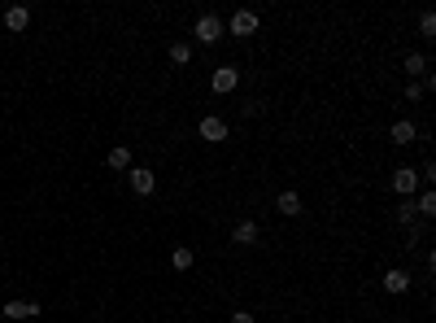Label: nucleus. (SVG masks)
Masks as SVG:
<instances>
[{"label":"nucleus","instance_id":"f257e3e1","mask_svg":"<svg viewBox=\"0 0 436 323\" xmlns=\"http://www.w3.org/2000/svg\"><path fill=\"white\" fill-rule=\"evenodd\" d=\"M192 35H196L201 44H218V40H222V18H218V14H201Z\"/></svg>","mask_w":436,"mask_h":323},{"label":"nucleus","instance_id":"f03ea898","mask_svg":"<svg viewBox=\"0 0 436 323\" xmlns=\"http://www.w3.org/2000/svg\"><path fill=\"white\" fill-rule=\"evenodd\" d=\"M419 184H423V179H419V171H410V166H397V171H393V188L402 197H415Z\"/></svg>","mask_w":436,"mask_h":323},{"label":"nucleus","instance_id":"7ed1b4c3","mask_svg":"<svg viewBox=\"0 0 436 323\" xmlns=\"http://www.w3.org/2000/svg\"><path fill=\"white\" fill-rule=\"evenodd\" d=\"M222 31H231V35H253V31H257V14H249V9H235L231 22H227Z\"/></svg>","mask_w":436,"mask_h":323},{"label":"nucleus","instance_id":"20e7f679","mask_svg":"<svg viewBox=\"0 0 436 323\" xmlns=\"http://www.w3.org/2000/svg\"><path fill=\"white\" fill-rule=\"evenodd\" d=\"M235 83H240V70H235V66H218L214 79H209V88H214V92H235Z\"/></svg>","mask_w":436,"mask_h":323},{"label":"nucleus","instance_id":"39448f33","mask_svg":"<svg viewBox=\"0 0 436 323\" xmlns=\"http://www.w3.org/2000/svg\"><path fill=\"white\" fill-rule=\"evenodd\" d=\"M201 140H209V145H218V140H227V123L222 118H201Z\"/></svg>","mask_w":436,"mask_h":323},{"label":"nucleus","instance_id":"423d86ee","mask_svg":"<svg viewBox=\"0 0 436 323\" xmlns=\"http://www.w3.org/2000/svg\"><path fill=\"white\" fill-rule=\"evenodd\" d=\"M131 188H136L140 197H149L153 188H157V175H153V171H144V166H131Z\"/></svg>","mask_w":436,"mask_h":323},{"label":"nucleus","instance_id":"0eeeda50","mask_svg":"<svg viewBox=\"0 0 436 323\" xmlns=\"http://www.w3.org/2000/svg\"><path fill=\"white\" fill-rule=\"evenodd\" d=\"M27 22H31V9L27 5H14V9H5V31H27Z\"/></svg>","mask_w":436,"mask_h":323},{"label":"nucleus","instance_id":"6e6552de","mask_svg":"<svg viewBox=\"0 0 436 323\" xmlns=\"http://www.w3.org/2000/svg\"><path fill=\"white\" fill-rule=\"evenodd\" d=\"M419 140V127L410 123V118H397L393 123V145H415Z\"/></svg>","mask_w":436,"mask_h":323},{"label":"nucleus","instance_id":"1a4fd4ad","mask_svg":"<svg viewBox=\"0 0 436 323\" xmlns=\"http://www.w3.org/2000/svg\"><path fill=\"white\" fill-rule=\"evenodd\" d=\"M275 210L284 214V219H297V214H301V197L297 193H279L275 197Z\"/></svg>","mask_w":436,"mask_h":323},{"label":"nucleus","instance_id":"9d476101","mask_svg":"<svg viewBox=\"0 0 436 323\" xmlns=\"http://www.w3.org/2000/svg\"><path fill=\"white\" fill-rule=\"evenodd\" d=\"M31 315H40V302H9L5 306V319H31Z\"/></svg>","mask_w":436,"mask_h":323},{"label":"nucleus","instance_id":"9b49d317","mask_svg":"<svg viewBox=\"0 0 436 323\" xmlns=\"http://www.w3.org/2000/svg\"><path fill=\"white\" fill-rule=\"evenodd\" d=\"M384 289H388V293H406V289H410V271L393 267V271L384 275Z\"/></svg>","mask_w":436,"mask_h":323},{"label":"nucleus","instance_id":"f8f14e48","mask_svg":"<svg viewBox=\"0 0 436 323\" xmlns=\"http://www.w3.org/2000/svg\"><path fill=\"white\" fill-rule=\"evenodd\" d=\"M231 241H235V245H257V223H253V219H244V223H235V232H231Z\"/></svg>","mask_w":436,"mask_h":323},{"label":"nucleus","instance_id":"ddd939ff","mask_svg":"<svg viewBox=\"0 0 436 323\" xmlns=\"http://www.w3.org/2000/svg\"><path fill=\"white\" fill-rule=\"evenodd\" d=\"M415 219H419V210H415V197H406L402 206H397V223H402V227H410V232H415Z\"/></svg>","mask_w":436,"mask_h":323},{"label":"nucleus","instance_id":"4468645a","mask_svg":"<svg viewBox=\"0 0 436 323\" xmlns=\"http://www.w3.org/2000/svg\"><path fill=\"white\" fill-rule=\"evenodd\" d=\"M415 210H419V219H432V214H436V193H432V188H423V197L415 201Z\"/></svg>","mask_w":436,"mask_h":323},{"label":"nucleus","instance_id":"2eb2a0df","mask_svg":"<svg viewBox=\"0 0 436 323\" xmlns=\"http://www.w3.org/2000/svg\"><path fill=\"white\" fill-rule=\"evenodd\" d=\"M170 62H175V66H188V62H192V44H188V40L170 44Z\"/></svg>","mask_w":436,"mask_h":323},{"label":"nucleus","instance_id":"dca6fc26","mask_svg":"<svg viewBox=\"0 0 436 323\" xmlns=\"http://www.w3.org/2000/svg\"><path fill=\"white\" fill-rule=\"evenodd\" d=\"M114 166V171H127V166H131V149H110V158H105Z\"/></svg>","mask_w":436,"mask_h":323},{"label":"nucleus","instance_id":"f3484780","mask_svg":"<svg viewBox=\"0 0 436 323\" xmlns=\"http://www.w3.org/2000/svg\"><path fill=\"white\" fill-rule=\"evenodd\" d=\"M406 70H410V79H415V75H428V57H423V53H410V57H406Z\"/></svg>","mask_w":436,"mask_h":323},{"label":"nucleus","instance_id":"a211bd4d","mask_svg":"<svg viewBox=\"0 0 436 323\" xmlns=\"http://www.w3.org/2000/svg\"><path fill=\"white\" fill-rule=\"evenodd\" d=\"M170 267H175V271H188V267H192V249H183V245H179V249L170 254Z\"/></svg>","mask_w":436,"mask_h":323},{"label":"nucleus","instance_id":"6ab92c4d","mask_svg":"<svg viewBox=\"0 0 436 323\" xmlns=\"http://www.w3.org/2000/svg\"><path fill=\"white\" fill-rule=\"evenodd\" d=\"M419 31L432 40V35H436V18H432V14H419Z\"/></svg>","mask_w":436,"mask_h":323},{"label":"nucleus","instance_id":"aec40b11","mask_svg":"<svg viewBox=\"0 0 436 323\" xmlns=\"http://www.w3.org/2000/svg\"><path fill=\"white\" fill-rule=\"evenodd\" d=\"M406 97H410V101H423L428 92H423V83H415V79H410V83H406Z\"/></svg>","mask_w":436,"mask_h":323},{"label":"nucleus","instance_id":"412c9836","mask_svg":"<svg viewBox=\"0 0 436 323\" xmlns=\"http://www.w3.org/2000/svg\"><path fill=\"white\" fill-rule=\"evenodd\" d=\"M231 323H253V315H249V310H235V315H231Z\"/></svg>","mask_w":436,"mask_h":323}]
</instances>
